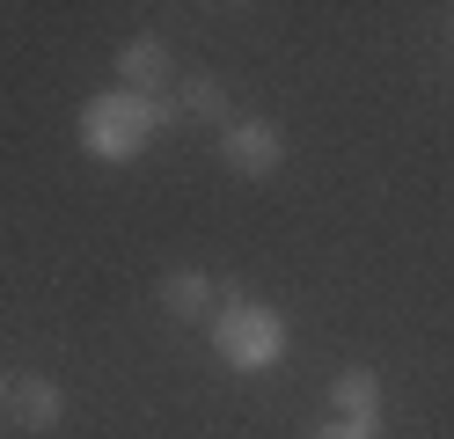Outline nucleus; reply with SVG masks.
<instances>
[{
    "instance_id": "nucleus-3",
    "label": "nucleus",
    "mask_w": 454,
    "mask_h": 439,
    "mask_svg": "<svg viewBox=\"0 0 454 439\" xmlns=\"http://www.w3.org/2000/svg\"><path fill=\"white\" fill-rule=\"evenodd\" d=\"M220 161L235 176H249V184H264V176L286 161V132H278L271 117H235V125L220 132Z\"/></svg>"
},
{
    "instance_id": "nucleus-8",
    "label": "nucleus",
    "mask_w": 454,
    "mask_h": 439,
    "mask_svg": "<svg viewBox=\"0 0 454 439\" xmlns=\"http://www.w3.org/2000/svg\"><path fill=\"white\" fill-rule=\"evenodd\" d=\"M176 117H191V125H213V132L235 125V110H227V96H220L213 74H184V88H176Z\"/></svg>"
},
{
    "instance_id": "nucleus-7",
    "label": "nucleus",
    "mask_w": 454,
    "mask_h": 439,
    "mask_svg": "<svg viewBox=\"0 0 454 439\" xmlns=\"http://www.w3.org/2000/svg\"><path fill=\"white\" fill-rule=\"evenodd\" d=\"M161 308L176 315V322H213L220 278H213V271H168V278H161Z\"/></svg>"
},
{
    "instance_id": "nucleus-5",
    "label": "nucleus",
    "mask_w": 454,
    "mask_h": 439,
    "mask_svg": "<svg viewBox=\"0 0 454 439\" xmlns=\"http://www.w3.org/2000/svg\"><path fill=\"white\" fill-rule=\"evenodd\" d=\"M330 418L381 432V373H374V366H345V373L330 380Z\"/></svg>"
},
{
    "instance_id": "nucleus-6",
    "label": "nucleus",
    "mask_w": 454,
    "mask_h": 439,
    "mask_svg": "<svg viewBox=\"0 0 454 439\" xmlns=\"http://www.w3.org/2000/svg\"><path fill=\"white\" fill-rule=\"evenodd\" d=\"M8 418H15L22 432H51V425L67 418V388H59L51 373H30V380H15V388H8Z\"/></svg>"
},
{
    "instance_id": "nucleus-9",
    "label": "nucleus",
    "mask_w": 454,
    "mask_h": 439,
    "mask_svg": "<svg viewBox=\"0 0 454 439\" xmlns=\"http://www.w3.org/2000/svg\"><path fill=\"white\" fill-rule=\"evenodd\" d=\"M316 439H374L366 425H345V418H330V425H316Z\"/></svg>"
},
{
    "instance_id": "nucleus-10",
    "label": "nucleus",
    "mask_w": 454,
    "mask_h": 439,
    "mask_svg": "<svg viewBox=\"0 0 454 439\" xmlns=\"http://www.w3.org/2000/svg\"><path fill=\"white\" fill-rule=\"evenodd\" d=\"M8 388H15V380H8V373H0V410H8Z\"/></svg>"
},
{
    "instance_id": "nucleus-4",
    "label": "nucleus",
    "mask_w": 454,
    "mask_h": 439,
    "mask_svg": "<svg viewBox=\"0 0 454 439\" xmlns=\"http://www.w3.org/2000/svg\"><path fill=\"white\" fill-rule=\"evenodd\" d=\"M168 74H176V59H168L161 37H125L118 44V88H132V96H168Z\"/></svg>"
},
{
    "instance_id": "nucleus-1",
    "label": "nucleus",
    "mask_w": 454,
    "mask_h": 439,
    "mask_svg": "<svg viewBox=\"0 0 454 439\" xmlns=\"http://www.w3.org/2000/svg\"><path fill=\"white\" fill-rule=\"evenodd\" d=\"M176 96H132V88H103L81 103V154H96L110 169L139 161L161 132H176Z\"/></svg>"
},
{
    "instance_id": "nucleus-2",
    "label": "nucleus",
    "mask_w": 454,
    "mask_h": 439,
    "mask_svg": "<svg viewBox=\"0 0 454 439\" xmlns=\"http://www.w3.org/2000/svg\"><path fill=\"white\" fill-rule=\"evenodd\" d=\"M206 330H213V351H220L227 373H271L278 359H286V344H294L286 315H278L271 301H257V293H235V286L220 293Z\"/></svg>"
}]
</instances>
